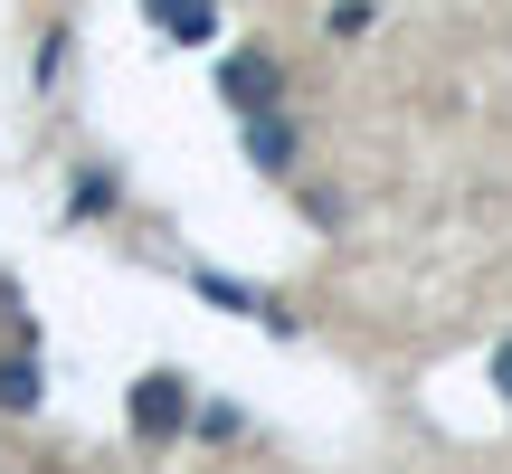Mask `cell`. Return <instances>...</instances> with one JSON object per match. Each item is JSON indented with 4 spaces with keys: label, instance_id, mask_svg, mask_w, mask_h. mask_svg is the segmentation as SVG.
<instances>
[{
    "label": "cell",
    "instance_id": "cell-1",
    "mask_svg": "<svg viewBox=\"0 0 512 474\" xmlns=\"http://www.w3.org/2000/svg\"><path fill=\"white\" fill-rule=\"evenodd\" d=\"M124 408H133V437L162 446V437H181V427H190V380H181V370H143Z\"/></svg>",
    "mask_w": 512,
    "mask_h": 474
},
{
    "label": "cell",
    "instance_id": "cell-2",
    "mask_svg": "<svg viewBox=\"0 0 512 474\" xmlns=\"http://www.w3.org/2000/svg\"><path fill=\"white\" fill-rule=\"evenodd\" d=\"M275 95H285V67H275L266 48H228V67H219V105H228V114H275Z\"/></svg>",
    "mask_w": 512,
    "mask_h": 474
},
{
    "label": "cell",
    "instance_id": "cell-3",
    "mask_svg": "<svg viewBox=\"0 0 512 474\" xmlns=\"http://www.w3.org/2000/svg\"><path fill=\"white\" fill-rule=\"evenodd\" d=\"M143 19L162 38H181V48H200V38L219 29V0H143Z\"/></svg>",
    "mask_w": 512,
    "mask_h": 474
},
{
    "label": "cell",
    "instance_id": "cell-4",
    "mask_svg": "<svg viewBox=\"0 0 512 474\" xmlns=\"http://www.w3.org/2000/svg\"><path fill=\"white\" fill-rule=\"evenodd\" d=\"M247 162L256 171H285L294 162V124H285V114H247Z\"/></svg>",
    "mask_w": 512,
    "mask_h": 474
},
{
    "label": "cell",
    "instance_id": "cell-5",
    "mask_svg": "<svg viewBox=\"0 0 512 474\" xmlns=\"http://www.w3.org/2000/svg\"><path fill=\"white\" fill-rule=\"evenodd\" d=\"M0 408H19V418L38 408V370L29 361H0Z\"/></svg>",
    "mask_w": 512,
    "mask_h": 474
},
{
    "label": "cell",
    "instance_id": "cell-6",
    "mask_svg": "<svg viewBox=\"0 0 512 474\" xmlns=\"http://www.w3.org/2000/svg\"><path fill=\"white\" fill-rule=\"evenodd\" d=\"M494 389H503V408H512V342L494 351Z\"/></svg>",
    "mask_w": 512,
    "mask_h": 474
}]
</instances>
